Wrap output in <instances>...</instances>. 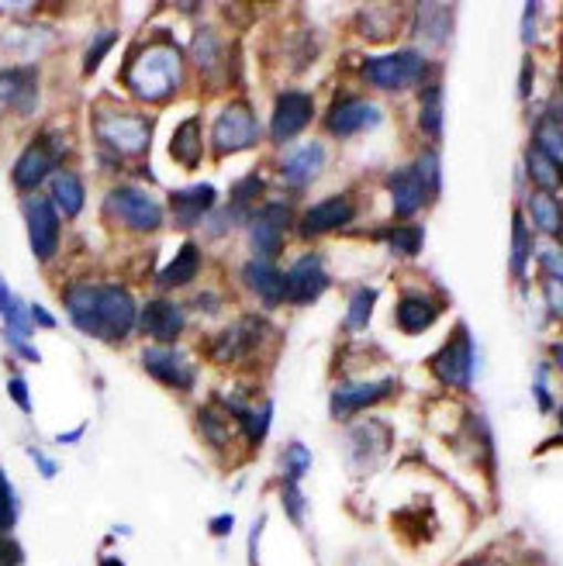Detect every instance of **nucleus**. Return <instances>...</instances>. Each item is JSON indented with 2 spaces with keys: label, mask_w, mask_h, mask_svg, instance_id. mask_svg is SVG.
Returning <instances> with one entry per match:
<instances>
[{
  "label": "nucleus",
  "mask_w": 563,
  "mask_h": 566,
  "mask_svg": "<svg viewBox=\"0 0 563 566\" xmlns=\"http://www.w3.org/2000/svg\"><path fill=\"white\" fill-rule=\"evenodd\" d=\"M0 566H4V563H0Z\"/></svg>",
  "instance_id": "nucleus-55"
},
{
  "label": "nucleus",
  "mask_w": 563,
  "mask_h": 566,
  "mask_svg": "<svg viewBox=\"0 0 563 566\" xmlns=\"http://www.w3.org/2000/svg\"><path fill=\"white\" fill-rule=\"evenodd\" d=\"M4 315H8V325L18 332L14 338H21V335H32V322H28V311L21 307V301H18V297L11 301V307L4 311ZM8 335H11V332H8Z\"/></svg>",
  "instance_id": "nucleus-40"
},
{
  "label": "nucleus",
  "mask_w": 563,
  "mask_h": 566,
  "mask_svg": "<svg viewBox=\"0 0 563 566\" xmlns=\"http://www.w3.org/2000/svg\"><path fill=\"white\" fill-rule=\"evenodd\" d=\"M115 32H104L94 45H91V52H87V60H83V73H94L97 66H101V60H104V55H107V49L111 45H115Z\"/></svg>",
  "instance_id": "nucleus-38"
},
{
  "label": "nucleus",
  "mask_w": 563,
  "mask_h": 566,
  "mask_svg": "<svg viewBox=\"0 0 563 566\" xmlns=\"http://www.w3.org/2000/svg\"><path fill=\"white\" fill-rule=\"evenodd\" d=\"M322 166H325V149L319 146V142H307V146L294 149L284 159V177L291 187H304L322 174Z\"/></svg>",
  "instance_id": "nucleus-21"
},
{
  "label": "nucleus",
  "mask_w": 563,
  "mask_h": 566,
  "mask_svg": "<svg viewBox=\"0 0 563 566\" xmlns=\"http://www.w3.org/2000/svg\"><path fill=\"white\" fill-rule=\"evenodd\" d=\"M312 122V97L307 94H280L277 107H273V122H270V138L273 142H288L298 132H304V125Z\"/></svg>",
  "instance_id": "nucleus-9"
},
{
  "label": "nucleus",
  "mask_w": 563,
  "mask_h": 566,
  "mask_svg": "<svg viewBox=\"0 0 563 566\" xmlns=\"http://www.w3.org/2000/svg\"><path fill=\"white\" fill-rule=\"evenodd\" d=\"M394 390V380H371V384H343L340 390L332 394V411L335 418H346L353 411H363L377 401H384L387 394Z\"/></svg>",
  "instance_id": "nucleus-13"
},
{
  "label": "nucleus",
  "mask_w": 563,
  "mask_h": 566,
  "mask_svg": "<svg viewBox=\"0 0 563 566\" xmlns=\"http://www.w3.org/2000/svg\"><path fill=\"white\" fill-rule=\"evenodd\" d=\"M101 566H125L122 559H115V556H107V559H101Z\"/></svg>",
  "instance_id": "nucleus-52"
},
{
  "label": "nucleus",
  "mask_w": 563,
  "mask_h": 566,
  "mask_svg": "<svg viewBox=\"0 0 563 566\" xmlns=\"http://www.w3.org/2000/svg\"><path fill=\"white\" fill-rule=\"evenodd\" d=\"M325 125H329V132H332V135L346 138V135H356V132H363V128L380 125V111H377L374 104H367V101L350 97V101L335 104V107L329 111Z\"/></svg>",
  "instance_id": "nucleus-12"
},
{
  "label": "nucleus",
  "mask_w": 563,
  "mask_h": 566,
  "mask_svg": "<svg viewBox=\"0 0 563 566\" xmlns=\"http://www.w3.org/2000/svg\"><path fill=\"white\" fill-rule=\"evenodd\" d=\"M536 149L563 166V125L556 118H543L536 125Z\"/></svg>",
  "instance_id": "nucleus-31"
},
{
  "label": "nucleus",
  "mask_w": 563,
  "mask_h": 566,
  "mask_svg": "<svg viewBox=\"0 0 563 566\" xmlns=\"http://www.w3.org/2000/svg\"><path fill=\"white\" fill-rule=\"evenodd\" d=\"M260 128H257V118H252V111L246 104H232L225 107L218 122H215V149L218 153H239V149H249L252 142H257Z\"/></svg>",
  "instance_id": "nucleus-7"
},
{
  "label": "nucleus",
  "mask_w": 563,
  "mask_h": 566,
  "mask_svg": "<svg viewBox=\"0 0 563 566\" xmlns=\"http://www.w3.org/2000/svg\"><path fill=\"white\" fill-rule=\"evenodd\" d=\"M529 87H532V63L522 66V97L529 94Z\"/></svg>",
  "instance_id": "nucleus-51"
},
{
  "label": "nucleus",
  "mask_w": 563,
  "mask_h": 566,
  "mask_svg": "<svg viewBox=\"0 0 563 566\" xmlns=\"http://www.w3.org/2000/svg\"><path fill=\"white\" fill-rule=\"evenodd\" d=\"M329 287V273L319 256H301L288 273V301L312 304Z\"/></svg>",
  "instance_id": "nucleus-10"
},
{
  "label": "nucleus",
  "mask_w": 563,
  "mask_h": 566,
  "mask_svg": "<svg viewBox=\"0 0 563 566\" xmlns=\"http://www.w3.org/2000/svg\"><path fill=\"white\" fill-rule=\"evenodd\" d=\"M260 187H263V180H260V177H249V180H242V184L236 187V205H246V201H252V197L260 193Z\"/></svg>",
  "instance_id": "nucleus-44"
},
{
  "label": "nucleus",
  "mask_w": 563,
  "mask_h": 566,
  "mask_svg": "<svg viewBox=\"0 0 563 566\" xmlns=\"http://www.w3.org/2000/svg\"><path fill=\"white\" fill-rule=\"evenodd\" d=\"M24 218H28V239H32V252L39 260H52L55 245H60V214H55V205L42 193H32L24 201Z\"/></svg>",
  "instance_id": "nucleus-4"
},
{
  "label": "nucleus",
  "mask_w": 563,
  "mask_h": 566,
  "mask_svg": "<svg viewBox=\"0 0 563 566\" xmlns=\"http://www.w3.org/2000/svg\"><path fill=\"white\" fill-rule=\"evenodd\" d=\"M143 366L166 387H180V390L194 387V370L184 363V356L174 353V349H146Z\"/></svg>",
  "instance_id": "nucleus-15"
},
{
  "label": "nucleus",
  "mask_w": 563,
  "mask_h": 566,
  "mask_svg": "<svg viewBox=\"0 0 563 566\" xmlns=\"http://www.w3.org/2000/svg\"><path fill=\"white\" fill-rule=\"evenodd\" d=\"M291 208L288 205H267L260 211V218L252 221V245H257L260 260H273L280 252V242H284V229H288Z\"/></svg>",
  "instance_id": "nucleus-11"
},
{
  "label": "nucleus",
  "mask_w": 563,
  "mask_h": 566,
  "mask_svg": "<svg viewBox=\"0 0 563 566\" xmlns=\"http://www.w3.org/2000/svg\"><path fill=\"white\" fill-rule=\"evenodd\" d=\"M432 374L449 384V387H467L473 377V343H470V332L460 325L453 332V338L436 353L432 359Z\"/></svg>",
  "instance_id": "nucleus-5"
},
{
  "label": "nucleus",
  "mask_w": 563,
  "mask_h": 566,
  "mask_svg": "<svg viewBox=\"0 0 563 566\" xmlns=\"http://www.w3.org/2000/svg\"><path fill=\"white\" fill-rule=\"evenodd\" d=\"M546 297L556 315H563V280H546Z\"/></svg>",
  "instance_id": "nucleus-45"
},
{
  "label": "nucleus",
  "mask_w": 563,
  "mask_h": 566,
  "mask_svg": "<svg viewBox=\"0 0 563 566\" xmlns=\"http://www.w3.org/2000/svg\"><path fill=\"white\" fill-rule=\"evenodd\" d=\"M374 304H377V291L371 287H359L350 301V311H346V328L350 332H363L371 325V315H374Z\"/></svg>",
  "instance_id": "nucleus-30"
},
{
  "label": "nucleus",
  "mask_w": 563,
  "mask_h": 566,
  "mask_svg": "<svg viewBox=\"0 0 563 566\" xmlns=\"http://www.w3.org/2000/svg\"><path fill=\"white\" fill-rule=\"evenodd\" d=\"M8 394H11L14 405H18L24 415L32 411V398H28V384H24V377H11V380H8Z\"/></svg>",
  "instance_id": "nucleus-41"
},
{
  "label": "nucleus",
  "mask_w": 563,
  "mask_h": 566,
  "mask_svg": "<svg viewBox=\"0 0 563 566\" xmlns=\"http://www.w3.org/2000/svg\"><path fill=\"white\" fill-rule=\"evenodd\" d=\"M32 318H35L39 325H45V328H52V325H55V318L49 315V311H45V307H32Z\"/></svg>",
  "instance_id": "nucleus-48"
},
{
  "label": "nucleus",
  "mask_w": 563,
  "mask_h": 566,
  "mask_svg": "<svg viewBox=\"0 0 563 566\" xmlns=\"http://www.w3.org/2000/svg\"><path fill=\"white\" fill-rule=\"evenodd\" d=\"M143 328L159 338V343H174V338L184 332V311L174 301H149V307L143 311Z\"/></svg>",
  "instance_id": "nucleus-20"
},
{
  "label": "nucleus",
  "mask_w": 563,
  "mask_h": 566,
  "mask_svg": "<svg viewBox=\"0 0 563 566\" xmlns=\"http://www.w3.org/2000/svg\"><path fill=\"white\" fill-rule=\"evenodd\" d=\"M429 187L421 184V177H418V169L411 166V169H398V174L390 177V201H394V214H398L402 221L405 218H411L421 205L429 201Z\"/></svg>",
  "instance_id": "nucleus-16"
},
{
  "label": "nucleus",
  "mask_w": 563,
  "mask_h": 566,
  "mask_svg": "<svg viewBox=\"0 0 563 566\" xmlns=\"http://www.w3.org/2000/svg\"><path fill=\"white\" fill-rule=\"evenodd\" d=\"M52 166H55V149L49 142H32V146L21 153V159L14 163V184L21 190H32L52 174Z\"/></svg>",
  "instance_id": "nucleus-17"
},
{
  "label": "nucleus",
  "mask_w": 563,
  "mask_h": 566,
  "mask_svg": "<svg viewBox=\"0 0 563 566\" xmlns=\"http://www.w3.org/2000/svg\"><path fill=\"white\" fill-rule=\"evenodd\" d=\"M107 211H115L128 224V229H135V232H153V229H159V221H163L159 205L153 201L146 190H135V187L111 190Z\"/></svg>",
  "instance_id": "nucleus-6"
},
{
  "label": "nucleus",
  "mask_w": 563,
  "mask_h": 566,
  "mask_svg": "<svg viewBox=\"0 0 563 566\" xmlns=\"http://www.w3.org/2000/svg\"><path fill=\"white\" fill-rule=\"evenodd\" d=\"M236 415H239V421H242V429H246L249 442H260V439L267 436V429H270V418H273L270 405H267V408H257V411H236Z\"/></svg>",
  "instance_id": "nucleus-35"
},
{
  "label": "nucleus",
  "mask_w": 563,
  "mask_h": 566,
  "mask_svg": "<svg viewBox=\"0 0 563 566\" xmlns=\"http://www.w3.org/2000/svg\"><path fill=\"white\" fill-rule=\"evenodd\" d=\"M32 457H35V463L42 467V473H45V476H55V463H52V460H45L42 452H32Z\"/></svg>",
  "instance_id": "nucleus-49"
},
{
  "label": "nucleus",
  "mask_w": 563,
  "mask_h": 566,
  "mask_svg": "<svg viewBox=\"0 0 563 566\" xmlns=\"http://www.w3.org/2000/svg\"><path fill=\"white\" fill-rule=\"evenodd\" d=\"M421 132L439 138L442 132V91L439 87H429L421 94Z\"/></svg>",
  "instance_id": "nucleus-32"
},
{
  "label": "nucleus",
  "mask_w": 563,
  "mask_h": 566,
  "mask_svg": "<svg viewBox=\"0 0 563 566\" xmlns=\"http://www.w3.org/2000/svg\"><path fill=\"white\" fill-rule=\"evenodd\" d=\"M543 266H546L550 280H563V249H546L543 252Z\"/></svg>",
  "instance_id": "nucleus-43"
},
{
  "label": "nucleus",
  "mask_w": 563,
  "mask_h": 566,
  "mask_svg": "<svg viewBox=\"0 0 563 566\" xmlns=\"http://www.w3.org/2000/svg\"><path fill=\"white\" fill-rule=\"evenodd\" d=\"M66 311L80 332L118 343L135 325V301L125 287H94V283H76L66 291Z\"/></svg>",
  "instance_id": "nucleus-1"
},
{
  "label": "nucleus",
  "mask_w": 563,
  "mask_h": 566,
  "mask_svg": "<svg viewBox=\"0 0 563 566\" xmlns=\"http://www.w3.org/2000/svg\"><path fill=\"white\" fill-rule=\"evenodd\" d=\"M201 270V252H197L194 242H184V249L177 252V260L159 273V283L163 287H180V283H190Z\"/></svg>",
  "instance_id": "nucleus-27"
},
{
  "label": "nucleus",
  "mask_w": 563,
  "mask_h": 566,
  "mask_svg": "<svg viewBox=\"0 0 563 566\" xmlns=\"http://www.w3.org/2000/svg\"><path fill=\"white\" fill-rule=\"evenodd\" d=\"M288 476H291V484H298V480L307 473V467H312V452H307L301 442H294V446H288Z\"/></svg>",
  "instance_id": "nucleus-36"
},
{
  "label": "nucleus",
  "mask_w": 563,
  "mask_h": 566,
  "mask_svg": "<svg viewBox=\"0 0 563 566\" xmlns=\"http://www.w3.org/2000/svg\"><path fill=\"white\" fill-rule=\"evenodd\" d=\"M128 76V87L146 97V101H159L166 94L177 91L180 83V55L174 49H149V52H138L132 66L125 70Z\"/></svg>",
  "instance_id": "nucleus-2"
},
{
  "label": "nucleus",
  "mask_w": 563,
  "mask_h": 566,
  "mask_svg": "<svg viewBox=\"0 0 563 566\" xmlns=\"http://www.w3.org/2000/svg\"><path fill=\"white\" fill-rule=\"evenodd\" d=\"M529 252H532V239H529V229H525L522 214H515V221H512V273H515V276H525Z\"/></svg>",
  "instance_id": "nucleus-33"
},
{
  "label": "nucleus",
  "mask_w": 563,
  "mask_h": 566,
  "mask_svg": "<svg viewBox=\"0 0 563 566\" xmlns=\"http://www.w3.org/2000/svg\"><path fill=\"white\" fill-rule=\"evenodd\" d=\"M0 563H4V566H18L21 563V549L14 543H0Z\"/></svg>",
  "instance_id": "nucleus-46"
},
{
  "label": "nucleus",
  "mask_w": 563,
  "mask_h": 566,
  "mask_svg": "<svg viewBox=\"0 0 563 566\" xmlns=\"http://www.w3.org/2000/svg\"><path fill=\"white\" fill-rule=\"evenodd\" d=\"M242 276L260 301H267V304L288 301V273H280L270 260H252Z\"/></svg>",
  "instance_id": "nucleus-19"
},
{
  "label": "nucleus",
  "mask_w": 563,
  "mask_h": 566,
  "mask_svg": "<svg viewBox=\"0 0 563 566\" xmlns=\"http://www.w3.org/2000/svg\"><path fill=\"white\" fill-rule=\"evenodd\" d=\"M174 159L184 163V166H197L201 163V125H197L194 118L184 122L174 135V146H170Z\"/></svg>",
  "instance_id": "nucleus-28"
},
{
  "label": "nucleus",
  "mask_w": 563,
  "mask_h": 566,
  "mask_svg": "<svg viewBox=\"0 0 563 566\" xmlns=\"http://www.w3.org/2000/svg\"><path fill=\"white\" fill-rule=\"evenodd\" d=\"M529 214L536 221V229H543L546 235H560L563 232V208L556 205V197L546 190H536L529 197Z\"/></svg>",
  "instance_id": "nucleus-26"
},
{
  "label": "nucleus",
  "mask_w": 563,
  "mask_h": 566,
  "mask_svg": "<svg viewBox=\"0 0 563 566\" xmlns=\"http://www.w3.org/2000/svg\"><path fill=\"white\" fill-rule=\"evenodd\" d=\"M284 504H288V515H291L294 522H304V501H301V494H298V484H288V488H284Z\"/></svg>",
  "instance_id": "nucleus-42"
},
{
  "label": "nucleus",
  "mask_w": 563,
  "mask_h": 566,
  "mask_svg": "<svg viewBox=\"0 0 563 566\" xmlns=\"http://www.w3.org/2000/svg\"><path fill=\"white\" fill-rule=\"evenodd\" d=\"M387 242L394 245L398 256H415V252L421 249V229L418 224H402V229L387 232Z\"/></svg>",
  "instance_id": "nucleus-34"
},
{
  "label": "nucleus",
  "mask_w": 563,
  "mask_h": 566,
  "mask_svg": "<svg viewBox=\"0 0 563 566\" xmlns=\"http://www.w3.org/2000/svg\"><path fill=\"white\" fill-rule=\"evenodd\" d=\"M97 132L118 153H143L149 146V122L135 115H101Z\"/></svg>",
  "instance_id": "nucleus-8"
},
{
  "label": "nucleus",
  "mask_w": 563,
  "mask_h": 566,
  "mask_svg": "<svg viewBox=\"0 0 563 566\" xmlns=\"http://www.w3.org/2000/svg\"><path fill=\"white\" fill-rule=\"evenodd\" d=\"M426 60L421 52L415 49H402V52H390V55H374V60L363 63V80L374 83L380 91H402L408 83L426 76Z\"/></svg>",
  "instance_id": "nucleus-3"
},
{
  "label": "nucleus",
  "mask_w": 563,
  "mask_h": 566,
  "mask_svg": "<svg viewBox=\"0 0 563 566\" xmlns=\"http://www.w3.org/2000/svg\"><path fill=\"white\" fill-rule=\"evenodd\" d=\"M11 301H14V297H11V291L4 287V280H0V315H4V311L11 307Z\"/></svg>",
  "instance_id": "nucleus-50"
},
{
  "label": "nucleus",
  "mask_w": 563,
  "mask_h": 566,
  "mask_svg": "<svg viewBox=\"0 0 563 566\" xmlns=\"http://www.w3.org/2000/svg\"><path fill=\"white\" fill-rule=\"evenodd\" d=\"M439 318V307L429 297H402L398 304V325L411 335L426 332Z\"/></svg>",
  "instance_id": "nucleus-24"
},
{
  "label": "nucleus",
  "mask_w": 563,
  "mask_h": 566,
  "mask_svg": "<svg viewBox=\"0 0 563 566\" xmlns=\"http://www.w3.org/2000/svg\"><path fill=\"white\" fill-rule=\"evenodd\" d=\"M415 169H418L421 184H426L429 193L436 197V190H439V156L436 153H421L418 163H415Z\"/></svg>",
  "instance_id": "nucleus-37"
},
{
  "label": "nucleus",
  "mask_w": 563,
  "mask_h": 566,
  "mask_svg": "<svg viewBox=\"0 0 563 566\" xmlns=\"http://www.w3.org/2000/svg\"><path fill=\"white\" fill-rule=\"evenodd\" d=\"M211 532H215V535H229V532H232V515H218V518L211 522Z\"/></svg>",
  "instance_id": "nucleus-47"
},
{
  "label": "nucleus",
  "mask_w": 563,
  "mask_h": 566,
  "mask_svg": "<svg viewBox=\"0 0 563 566\" xmlns=\"http://www.w3.org/2000/svg\"><path fill=\"white\" fill-rule=\"evenodd\" d=\"M260 322L257 318H246L242 325H232L229 332H225L218 343H215V356L218 359H236V356H246L252 349V343L260 338Z\"/></svg>",
  "instance_id": "nucleus-23"
},
{
  "label": "nucleus",
  "mask_w": 563,
  "mask_h": 566,
  "mask_svg": "<svg viewBox=\"0 0 563 566\" xmlns=\"http://www.w3.org/2000/svg\"><path fill=\"white\" fill-rule=\"evenodd\" d=\"M525 163H529V177L540 184V190L553 193V190L563 184V166H560V163H553V159H550L546 153H540L536 146L529 149Z\"/></svg>",
  "instance_id": "nucleus-29"
},
{
  "label": "nucleus",
  "mask_w": 563,
  "mask_h": 566,
  "mask_svg": "<svg viewBox=\"0 0 563 566\" xmlns=\"http://www.w3.org/2000/svg\"><path fill=\"white\" fill-rule=\"evenodd\" d=\"M346 221H353V201L350 197H329V201L315 205L301 218V235H322L332 229H343Z\"/></svg>",
  "instance_id": "nucleus-18"
},
{
  "label": "nucleus",
  "mask_w": 563,
  "mask_h": 566,
  "mask_svg": "<svg viewBox=\"0 0 563 566\" xmlns=\"http://www.w3.org/2000/svg\"><path fill=\"white\" fill-rule=\"evenodd\" d=\"M52 205H60V211L66 218H76L83 211V184L76 174H70V169L52 177Z\"/></svg>",
  "instance_id": "nucleus-25"
},
{
  "label": "nucleus",
  "mask_w": 563,
  "mask_h": 566,
  "mask_svg": "<svg viewBox=\"0 0 563 566\" xmlns=\"http://www.w3.org/2000/svg\"><path fill=\"white\" fill-rule=\"evenodd\" d=\"M11 525H14V494L4 473H0V532H8Z\"/></svg>",
  "instance_id": "nucleus-39"
},
{
  "label": "nucleus",
  "mask_w": 563,
  "mask_h": 566,
  "mask_svg": "<svg viewBox=\"0 0 563 566\" xmlns=\"http://www.w3.org/2000/svg\"><path fill=\"white\" fill-rule=\"evenodd\" d=\"M556 356H560V363H563V346H556Z\"/></svg>",
  "instance_id": "nucleus-53"
},
{
  "label": "nucleus",
  "mask_w": 563,
  "mask_h": 566,
  "mask_svg": "<svg viewBox=\"0 0 563 566\" xmlns=\"http://www.w3.org/2000/svg\"><path fill=\"white\" fill-rule=\"evenodd\" d=\"M39 101V80L32 70L0 73V107H14L21 115H32Z\"/></svg>",
  "instance_id": "nucleus-14"
},
{
  "label": "nucleus",
  "mask_w": 563,
  "mask_h": 566,
  "mask_svg": "<svg viewBox=\"0 0 563 566\" xmlns=\"http://www.w3.org/2000/svg\"><path fill=\"white\" fill-rule=\"evenodd\" d=\"M481 566H488V563H481Z\"/></svg>",
  "instance_id": "nucleus-54"
},
{
  "label": "nucleus",
  "mask_w": 563,
  "mask_h": 566,
  "mask_svg": "<svg viewBox=\"0 0 563 566\" xmlns=\"http://www.w3.org/2000/svg\"><path fill=\"white\" fill-rule=\"evenodd\" d=\"M170 201H174L177 221L194 224L197 218H205V211L215 205V187L211 184H197V187H187V190H174Z\"/></svg>",
  "instance_id": "nucleus-22"
}]
</instances>
